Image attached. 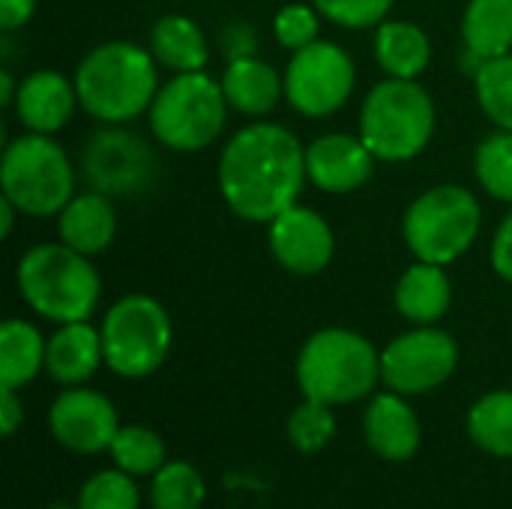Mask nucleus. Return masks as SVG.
<instances>
[{"label": "nucleus", "instance_id": "6", "mask_svg": "<svg viewBox=\"0 0 512 509\" xmlns=\"http://www.w3.org/2000/svg\"><path fill=\"white\" fill-rule=\"evenodd\" d=\"M480 225V198L465 186L441 183L408 204L402 216V237L417 261L450 267L477 243Z\"/></svg>", "mask_w": 512, "mask_h": 509}, {"label": "nucleus", "instance_id": "24", "mask_svg": "<svg viewBox=\"0 0 512 509\" xmlns=\"http://www.w3.org/2000/svg\"><path fill=\"white\" fill-rule=\"evenodd\" d=\"M150 51L159 66L180 72H198L210 60V45L198 21L189 15H162L150 30Z\"/></svg>", "mask_w": 512, "mask_h": 509}, {"label": "nucleus", "instance_id": "40", "mask_svg": "<svg viewBox=\"0 0 512 509\" xmlns=\"http://www.w3.org/2000/svg\"><path fill=\"white\" fill-rule=\"evenodd\" d=\"M15 96H18V87H15V78L9 69L0 72V105L3 108H12L15 105Z\"/></svg>", "mask_w": 512, "mask_h": 509}, {"label": "nucleus", "instance_id": "18", "mask_svg": "<svg viewBox=\"0 0 512 509\" xmlns=\"http://www.w3.org/2000/svg\"><path fill=\"white\" fill-rule=\"evenodd\" d=\"M105 363L102 348V330H96L90 321H72L60 324L45 351V372L63 384V387H81L96 375V369Z\"/></svg>", "mask_w": 512, "mask_h": 509}, {"label": "nucleus", "instance_id": "3", "mask_svg": "<svg viewBox=\"0 0 512 509\" xmlns=\"http://www.w3.org/2000/svg\"><path fill=\"white\" fill-rule=\"evenodd\" d=\"M21 300L45 321L72 324L90 321L99 306L102 279L87 255L66 243H36L15 267Z\"/></svg>", "mask_w": 512, "mask_h": 509}, {"label": "nucleus", "instance_id": "38", "mask_svg": "<svg viewBox=\"0 0 512 509\" xmlns=\"http://www.w3.org/2000/svg\"><path fill=\"white\" fill-rule=\"evenodd\" d=\"M225 51H228V60L255 54V33H252V27L249 24H231L228 33H225Z\"/></svg>", "mask_w": 512, "mask_h": 509}, {"label": "nucleus", "instance_id": "39", "mask_svg": "<svg viewBox=\"0 0 512 509\" xmlns=\"http://www.w3.org/2000/svg\"><path fill=\"white\" fill-rule=\"evenodd\" d=\"M21 210L6 198V195H0V237L6 240L9 234H12V225H15V216H18Z\"/></svg>", "mask_w": 512, "mask_h": 509}, {"label": "nucleus", "instance_id": "4", "mask_svg": "<svg viewBox=\"0 0 512 509\" xmlns=\"http://www.w3.org/2000/svg\"><path fill=\"white\" fill-rule=\"evenodd\" d=\"M438 111L432 93L420 81L384 78L378 81L360 108V138L378 162H411L435 138Z\"/></svg>", "mask_w": 512, "mask_h": 509}, {"label": "nucleus", "instance_id": "34", "mask_svg": "<svg viewBox=\"0 0 512 509\" xmlns=\"http://www.w3.org/2000/svg\"><path fill=\"white\" fill-rule=\"evenodd\" d=\"M321 18L333 21L345 30H366L387 21L393 0H312Z\"/></svg>", "mask_w": 512, "mask_h": 509}, {"label": "nucleus", "instance_id": "36", "mask_svg": "<svg viewBox=\"0 0 512 509\" xmlns=\"http://www.w3.org/2000/svg\"><path fill=\"white\" fill-rule=\"evenodd\" d=\"M21 423H24V405L18 399V390L0 387V432L12 438Z\"/></svg>", "mask_w": 512, "mask_h": 509}, {"label": "nucleus", "instance_id": "22", "mask_svg": "<svg viewBox=\"0 0 512 509\" xmlns=\"http://www.w3.org/2000/svg\"><path fill=\"white\" fill-rule=\"evenodd\" d=\"M462 45L474 72L480 63L510 54L512 0H468L462 15Z\"/></svg>", "mask_w": 512, "mask_h": 509}, {"label": "nucleus", "instance_id": "2", "mask_svg": "<svg viewBox=\"0 0 512 509\" xmlns=\"http://www.w3.org/2000/svg\"><path fill=\"white\" fill-rule=\"evenodd\" d=\"M72 81L81 108L93 120L120 126L150 111L159 93V63L150 48L114 39L90 48Z\"/></svg>", "mask_w": 512, "mask_h": 509}, {"label": "nucleus", "instance_id": "11", "mask_svg": "<svg viewBox=\"0 0 512 509\" xmlns=\"http://www.w3.org/2000/svg\"><path fill=\"white\" fill-rule=\"evenodd\" d=\"M459 345L447 330L417 327L396 336L381 351V381L402 396H423L453 378Z\"/></svg>", "mask_w": 512, "mask_h": 509}, {"label": "nucleus", "instance_id": "13", "mask_svg": "<svg viewBox=\"0 0 512 509\" xmlns=\"http://www.w3.org/2000/svg\"><path fill=\"white\" fill-rule=\"evenodd\" d=\"M267 243L276 264L294 276H318L336 255V234L330 222L303 204L288 207L267 225Z\"/></svg>", "mask_w": 512, "mask_h": 509}, {"label": "nucleus", "instance_id": "21", "mask_svg": "<svg viewBox=\"0 0 512 509\" xmlns=\"http://www.w3.org/2000/svg\"><path fill=\"white\" fill-rule=\"evenodd\" d=\"M396 312L417 324L432 327L438 324L453 306V282L441 264L414 261L396 282Z\"/></svg>", "mask_w": 512, "mask_h": 509}, {"label": "nucleus", "instance_id": "14", "mask_svg": "<svg viewBox=\"0 0 512 509\" xmlns=\"http://www.w3.org/2000/svg\"><path fill=\"white\" fill-rule=\"evenodd\" d=\"M48 429L60 447L81 456H96L111 447L120 420L108 396L87 387H69L54 399L48 411Z\"/></svg>", "mask_w": 512, "mask_h": 509}, {"label": "nucleus", "instance_id": "25", "mask_svg": "<svg viewBox=\"0 0 512 509\" xmlns=\"http://www.w3.org/2000/svg\"><path fill=\"white\" fill-rule=\"evenodd\" d=\"M45 351H48V342L30 321H24V318L3 321V327H0V387H12V390L27 387L45 369Z\"/></svg>", "mask_w": 512, "mask_h": 509}, {"label": "nucleus", "instance_id": "31", "mask_svg": "<svg viewBox=\"0 0 512 509\" xmlns=\"http://www.w3.org/2000/svg\"><path fill=\"white\" fill-rule=\"evenodd\" d=\"M333 435H336L333 405L303 399V405H297L288 417V438L300 453L324 450L333 441Z\"/></svg>", "mask_w": 512, "mask_h": 509}, {"label": "nucleus", "instance_id": "35", "mask_svg": "<svg viewBox=\"0 0 512 509\" xmlns=\"http://www.w3.org/2000/svg\"><path fill=\"white\" fill-rule=\"evenodd\" d=\"M489 261H492L495 276L512 285V210L501 219V225H498V231L492 237Z\"/></svg>", "mask_w": 512, "mask_h": 509}, {"label": "nucleus", "instance_id": "16", "mask_svg": "<svg viewBox=\"0 0 512 509\" xmlns=\"http://www.w3.org/2000/svg\"><path fill=\"white\" fill-rule=\"evenodd\" d=\"M75 81L57 69H36L18 84L15 96V117L27 132L36 135H57L78 108Z\"/></svg>", "mask_w": 512, "mask_h": 509}, {"label": "nucleus", "instance_id": "29", "mask_svg": "<svg viewBox=\"0 0 512 509\" xmlns=\"http://www.w3.org/2000/svg\"><path fill=\"white\" fill-rule=\"evenodd\" d=\"M474 96H477V105L483 108V114L498 129L512 132V51L477 66Z\"/></svg>", "mask_w": 512, "mask_h": 509}, {"label": "nucleus", "instance_id": "5", "mask_svg": "<svg viewBox=\"0 0 512 509\" xmlns=\"http://www.w3.org/2000/svg\"><path fill=\"white\" fill-rule=\"evenodd\" d=\"M381 381V351L345 327H327L306 339L297 357V384L303 399L324 405H351L366 399Z\"/></svg>", "mask_w": 512, "mask_h": 509}, {"label": "nucleus", "instance_id": "28", "mask_svg": "<svg viewBox=\"0 0 512 509\" xmlns=\"http://www.w3.org/2000/svg\"><path fill=\"white\" fill-rule=\"evenodd\" d=\"M474 177L486 195L501 204H512V132L498 129L477 144Z\"/></svg>", "mask_w": 512, "mask_h": 509}, {"label": "nucleus", "instance_id": "17", "mask_svg": "<svg viewBox=\"0 0 512 509\" xmlns=\"http://www.w3.org/2000/svg\"><path fill=\"white\" fill-rule=\"evenodd\" d=\"M363 432L375 456L387 462H408L417 456L423 432L414 408L402 393H378L366 414H363Z\"/></svg>", "mask_w": 512, "mask_h": 509}, {"label": "nucleus", "instance_id": "23", "mask_svg": "<svg viewBox=\"0 0 512 509\" xmlns=\"http://www.w3.org/2000/svg\"><path fill=\"white\" fill-rule=\"evenodd\" d=\"M375 60L387 78L417 81L432 63V39L414 21H381L375 27Z\"/></svg>", "mask_w": 512, "mask_h": 509}, {"label": "nucleus", "instance_id": "32", "mask_svg": "<svg viewBox=\"0 0 512 509\" xmlns=\"http://www.w3.org/2000/svg\"><path fill=\"white\" fill-rule=\"evenodd\" d=\"M138 504L141 498L132 474L120 468L93 474L78 492V509H138Z\"/></svg>", "mask_w": 512, "mask_h": 509}, {"label": "nucleus", "instance_id": "20", "mask_svg": "<svg viewBox=\"0 0 512 509\" xmlns=\"http://www.w3.org/2000/svg\"><path fill=\"white\" fill-rule=\"evenodd\" d=\"M219 81L228 108L246 117H264L285 99V75L255 54L228 60Z\"/></svg>", "mask_w": 512, "mask_h": 509}, {"label": "nucleus", "instance_id": "10", "mask_svg": "<svg viewBox=\"0 0 512 509\" xmlns=\"http://www.w3.org/2000/svg\"><path fill=\"white\" fill-rule=\"evenodd\" d=\"M285 99L303 117H330L354 96L357 66L351 54L327 39H318L291 54L285 66Z\"/></svg>", "mask_w": 512, "mask_h": 509}, {"label": "nucleus", "instance_id": "19", "mask_svg": "<svg viewBox=\"0 0 512 509\" xmlns=\"http://www.w3.org/2000/svg\"><path fill=\"white\" fill-rule=\"evenodd\" d=\"M57 237L87 258L102 255L117 237V210L111 204V195H102L96 189L75 195L57 213Z\"/></svg>", "mask_w": 512, "mask_h": 509}, {"label": "nucleus", "instance_id": "1", "mask_svg": "<svg viewBox=\"0 0 512 509\" xmlns=\"http://www.w3.org/2000/svg\"><path fill=\"white\" fill-rule=\"evenodd\" d=\"M306 180V147L279 123H249L234 132L216 171L228 210L252 225H270L300 204Z\"/></svg>", "mask_w": 512, "mask_h": 509}, {"label": "nucleus", "instance_id": "12", "mask_svg": "<svg viewBox=\"0 0 512 509\" xmlns=\"http://www.w3.org/2000/svg\"><path fill=\"white\" fill-rule=\"evenodd\" d=\"M156 171V159L138 135L108 126L84 147V174L102 195H135Z\"/></svg>", "mask_w": 512, "mask_h": 509}, {"label": "nucleus", "instance_id": "9", "mask_svg": "<svg viewBox=\"0 0 512 509\" xmlns=\"http://www.w3.org/2000/svg\"><path fill=\"white\" fill-rule=\"evenodd\" d=\"M105 366L129 381L153 375L171 351L174 327L168 309L150 294L120 297L102 318Z\"/></svg>", "mask_w": 512, "mask_h": 509}, {"label": "nucleus", "instance_id": "26", "mask_svg": "<svg viewBox=\"0 0 512 509\" xmlns=\"http://www.w3.org/2000/svg\"><path fill=\"white\" fill-rule=\"evenodd\" d=\"M471 441L498 459H512V390H495L468 411Z\"/></svg>", "mask_w": 512, "mask_h": 509}, {"label": "nucleus", "instance_id": "27", "mask_svg": "<svg viewBox=\"0 0 512 509\" xmlns=\"http://www.w3.org/2000/svg\"><path fill=\"white\" fill-rule=\"evenodd\" d=\"M108 453L114 465L132 477H153L168 462L165 441L147 426H120Z\"/></svg>", "mask_w": 512, "mask_h": 509}, {"label": "nucleus", "instance_id": "15", "mask_svg": "<svg viewBox=\"0 0 512 509\" xmlns=\"http://www.w3.org/2000/svg\"><path fill=\"white\" fill-rule=\"evenodd\" d=\"M375 153L363 144L360 135L327 132L306 147V174L309 183L330 195H348L366 186L375 174Z\"/></svg>", "mask_w": 512, "mask_h": 509}, {"label": "nucleus", "instance_id": "37", "mask_svg": "<svg viewBox=\"0 0 512 509\" xmlns=\"http://www.w3.org/2000/svg\"><path fill=\"white\" fill-rule=\"evenodd\" d=\"M36 12V0H0V30L12 33L24 27Z\"/></svg>", "mask_w": 512, "mask_h": 509}, {"label": "nucleus", "instance_id": "30", "mask_svg": "<svg viewBox=\"0 0 512 509\" xmlns=\"http://www.w3.org/2000/svg\"><path fill=\"white\" fill-rule=\"evenodd\" d=\"M204 495V477L189 462H165L150 483L153 509H201Z\"/></svg>", "mask_w": 512, "mask_h": 509}, {"label": "nucleus", "instance_id": "33", "mask_svg": "<svg viewBox=\"0 0 512 509\" xmlns=\"http://www.w3.org/2000/svg\"><path fill=\"white\" fill-rule=\"evenodd\" d=\"M321 33V12L309 3H288L273 18V36L291 54L318 42Z\"/></svg>", "mask_w": 512, "mask_h": 509}, {"label": "nucleus", "instance_id": "8", "mask_svg": "<svg viewBox=\"0 0 512 509\" xmlns=\"http://www.w3.org/2000/svg\"><path fill=\"white\" fill-rule=\"evenodd\" d=\"M0 189L21 216H57L75 198V171L54 135L24 132L3 147Z\"/></svg>", "mask_w": 512, "mask_h": 509}, {"label": "nucleus", "instance_id": "7", "mask_svg": "<svg viewBox=\"0 0 512 509\" xmlns=\"http://www.w3.org/2000/svg\"><path fill=\"white\" fill-rule=\"evenodd\" d=\"M150 132L174 153H198L216 144L228 120V99L222 81L198 72H180L159 87L150 111Z\"/></svg>", "mask_w": 512, "mask_h": 509}]
</instances>
